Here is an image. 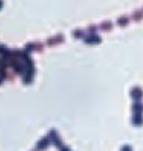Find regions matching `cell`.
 <instances>
[{"instance_id": "2", "label": "cell", "mask_w": 143, "mask_h": 151, "mask_svg": "<svg viewBox=\"0 0 143 151\" xmlns=\"http://www.w3.org/2000/svg\"><path fill=\"white\" fill-rule=\"evenodd\" d=\"M121 151H130V147H125Z\"/></svg>"}, {"instance_id": "1", "label": "cell", "mask_w": 143, "mask_h": 151, "mask_svg": "<svg viewBox=\"0 0 143 151\" xmlns=\"http://www.w3.org/2000/svg\"><path fill=\"white\" fill-rule=\"evenodd\" d=\"M49 136L47 135V136L42 137L41 140H39L38 142H37V144H36V149L37 150H44V149H46L47 148V145L49 144Z\"/></svg>"}]
</instances>
